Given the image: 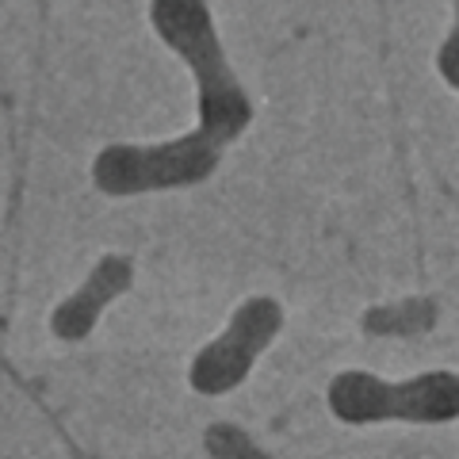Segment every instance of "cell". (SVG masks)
I'll list each match as a JSON object with an SVG mask.
<instances>
[{"instance_id":"4","label":"cell","mask_w":459,"mask_h":459,"mask_svg":"<svg viewBox=\"0 0 459 459\" xmlns=\"http://www.w3.org/2000/svg\"><path fill=\"white\" fill-rule=\"evenodd\" d=\"M283 329V307L272 295H253L246 303H238L230 314V325L222 329L211 344L195 352L188 368V383L195 394L219 398L226 391L246 383L253 371L256 356H261Z\"/></svg>"},{"instance_id":"6","label":"cell","mask_w":459,"mask_h":459,"mask_svg":"<svg viewBox=\"0 0 459 459\" xmlns=\"http://www.w3.org/2000/svg\"><path fill=\"white\" fill-rule=\"evenodd\" d=\"M440 307L437 299H402V303H386V307H371L360 325L368 337H421L437 325Z\"/></svg>"},{"instance_id":"5","label":"cell","mask_w":459,"mask_h":459,"mask_svg":"<svg viewBox=\"0 0 459 459\" xmlns=\"http://www.w3.org/2000/svg\"><path fill=\"white\" fill-rule=\"evenodd\" d=\"M134 287V261L123 253H108L100 256L96 268L84 276V283L77 287L69 299L54 307L50 314V329L57 341L77 344L96 329V322L104 318V310L115 303L119 295H126Z\"/></svg>"},{"instance_id":"2","label":"cell","mask_w":459,"mask_h":459,"mask_svg":"<svg viewBox=\"0 0 459 459\" xmlns=\"http://www.w3.org/2000/svg\"><path fill=\"white\" fill-rule=\"evenodd\" d=\"M325 402L329 413L344 425H444L459 418V376L455 371H425V376H413L406 383H383L368 371H341L329 383Z\"/></svg>"},{"instance_id":"3","label":"cell","mask_w":459,"mask_h":459,"mask_svg":"<svg viewBox=\"0 0 459 459\" xmlns=\"http://www.w3.org/2000/svg\"><path fill=\"white\" fill-rule=\"evenodd\" d=\"M222 161V150H214L195 131L180 134L157 146H126L115 142L104 146L92 161V184L104 195H146V192H172L204 184Z\"/></svg>"},{"instance_id":"1","label":"cell","mask_w":459,"mask_h":459,"mask_svg":"<svg viewBox=\"0 0 459 459\" xmlns=\"http://www.w3.org/2000/svg\"><path fill=\"white\" fill-rule=\"evenodd\" d=\"M150 23L165 47H172L184 57V65L195 77V92H199L195 134L211 142L214 150H226L230 142H238L249 131L253 100L226 62L207 0H150Z\"/></svg>"},{"instance_id":"7","label":"cell","mask_w":459,"mask_h":459,"mask_svg":"<svg viewBox=\"0 0 459 459\" xmlns=\"http://www.w3.org/2000/svg\"><path fill=\"white\" fill-rule=\"evenodd\" d=\"M204 448H207L211 459H272V455L261 448V444H256L253 437H246L238 425H230V421L207 425Z\"/></svg>"}]
</instances>
